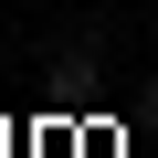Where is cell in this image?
<instances>
[{"label":"cell","mask_w":158,"mask_h":158,"mask_svg":"<svg viewBox=\"0 0 158 158\" xmlns=\"http://www.w3.org/2000/svg\"><path fill=\"white\" fill-rule=\"evenodd\" d=\"M95 11H116V0H95Z\"/></svg>","instance_id":"cell-1"},{"label":"cell","mask_w":158,"mask_h":158,"mask_svg":"<svg viewBox=\"0 0 158 158\" xmlns=\"http://www.w3.org/2000/svg\"><path fill=\"white\" fill-rule=\"evenodd\" d=\"M148 21H158V0H148Z\"/></svg>","instance_id":"cell-2"}]
</instances>
